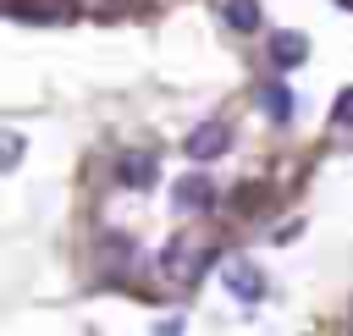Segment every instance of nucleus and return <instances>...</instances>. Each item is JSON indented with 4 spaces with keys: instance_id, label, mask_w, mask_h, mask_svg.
Segmentation results:
<instances>
[{
    "instance_id": "f257e3e1",
    "label": "nucleus",
    "mask_w": 353,
    "mask_h": 336,
    "mask_svg": "<svg viewBox=\"0 0 353 336\" xmlns=\"http://www.w3.org/2000/svg\"><path fill=\"white\" fill-rule=\"evenodd\" d=\"M270 61H276V72L303 66V61H309V39L292 33V28H276V33H270Z\"/></svg>"
},
{
    "instance_id": "f03ea898",
    "label": "nucleus",
    "mask_w": 353,
    "mask_h": 336,
    "mask_svg": "<svg viewBox=\"0 0 353 336\" xmlns=\"http://www.w3.org/2000/svg\"><path fill=\"white\" fill-rule=\"evenodd\" d=\"M226 286H232V297H243V303H259V297H265V275H259L248 259L226 264Z\"/></svg>"
},
{
    "instance_id": "7ed1b4c3",
    "label": "nucleus",
    "mask_w": 353,
    "mask_h": 336,
    "mask_svg": "<svg viewBox=\"0 0 353 336\" xmlns=\"http://www.w3.org/2000/svg\"><path fill=\"white\" fill-rule=\"evenodd\" d=\"M221 149H226V127L221 121H204L199 132H188V154L193 160H215Z\"/></svg>"
},
{
    "instance_id": "20e7f679",
    "label": "nucleus",
    "mask_w": 353,
    "mask_h": 336,
    "mask_svg": "<svg viewBox=\"0 0 353 336\" xmlns=\"http://www.w3.org/2000/svg\"><path fill=\"white\" fill-rule=\"evenodd\" d=\"M154 176H160V160H154L149 149H138V154L121 160V182H127V187H154Z\"/></svg>"
},
{
    "instance_id": "39448f33",
    "label": "nucleus",
    "mask_w": 353,
    "mask_h": 336,
    "mask_svg": "<svg viewBox=\"0 0 353 336\" xmlns=\"http://www.w3.org/2000/svg\"><path fill=\"white\" fill-rule=\"evenodd\" d=\"M215 204V187L204 182V176H188L182 187H176V209H210Z\"/></svg>"
},
{
    "instance_id": "423d86ee",
    "label": "nucleus",
    "mask_w": 353,
    "mask_h": 336,
    "mask_svg": "<svg viewBox=\"0 0 353 336\" xmlns=\"http://www.w3.org/2000/svg\"><path fill=\"white\" fill-rule=\"evenodd\" d=\"M221 17H226L237 33H254V28H259V0H226Z\"/></svg>"
},
{
    "instance_id": "0eeeda50",
    "label": "nucleus",
    "mask_w": 353,
    "mask_h": 336,
    "mask_svg": "<svg viewBox=\"0 0 353 336\" xmlns=\"http://www.w3.org/2000/svg\"><path fill=\"white\" fill-rule=\"evenodd\" d=\"M270 116H276V121L292 116V94H287V88H270Z\"/></svg>"
},
{
    "instance_id": "6e6552de",
    "label": "nucleus",
    "mask_w": 353,
    "mask_h": 336,
    "mask_svg": "<svg viewBox=\"0 0 353 336\" xmlns=\"http://www.w3.org/2000/svg\"><path fill=\"white\" fill-rule=\"evenodd\" d=\"M331 121H336V127H347V121H353V88H347V94L336 99V110H331Z\"/></svg>"
},
{
    "instance_id": "1a4fd4ad",
    "label": "nucleus",
    "mask_w": 353,
    "mask_h": 336,
    "mask_svg": "<svg viewBox=\"0 0 353 336\" xmlns=\"http://www.w3.org/2000/svg\"><path fill=\"white\" fill-rule=\"evenodd\" d=\"M154 336H182V319H160V325H154Z\"/></svg>"
}]
</instances>
